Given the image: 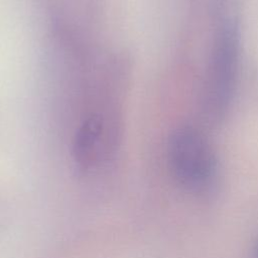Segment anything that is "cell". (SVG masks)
<instances>
[{"mask_svg": "<svg viewBox=\"0 0 258 258\" xmlns=\"http://www.w3.org/2000/svg\"><path fill=\"white\" fill-rule=\"evenodd\" d=\"M167 160L176 182L190 192H202L213 182L217 160L207 138L197 129L182 127L169 137Z\"/></svg>", "mask_w": 258, "mask_h": 258, "instance_id": "obj_1", "label": "cell"}, {"mask_svg": "<svg viewBox=\"0 0 258 258\" xmlns=\"http://www.w3.org/2000/svg\"><path fill=\"white\" fill-rule=\"evenodd\" d=\"M239 64V32L233 22H225L216 35L209 80L208 110L215 116L224 114L233 96Z\"/></svg>", "mask_w": 258, "mask_h": 258, "instance_id": "obj_2", "label": "cell"}, {"mask_svg": "<svg viewBox=\"0 0 258 258\" xmlns=\"http://www.w3.org/2000/svg\"><path fill=\"white\" fill-rule=\"evenodd\" d=\"M111 146L104 139V129L99 117L87 119L76 134L73 154L83 171H91L102 164L110 155Z\"/></svg>", "mask_w": 258, "mask_h": 258, "instance_id": "obj_3", "label": "cell"}]
</instances>
